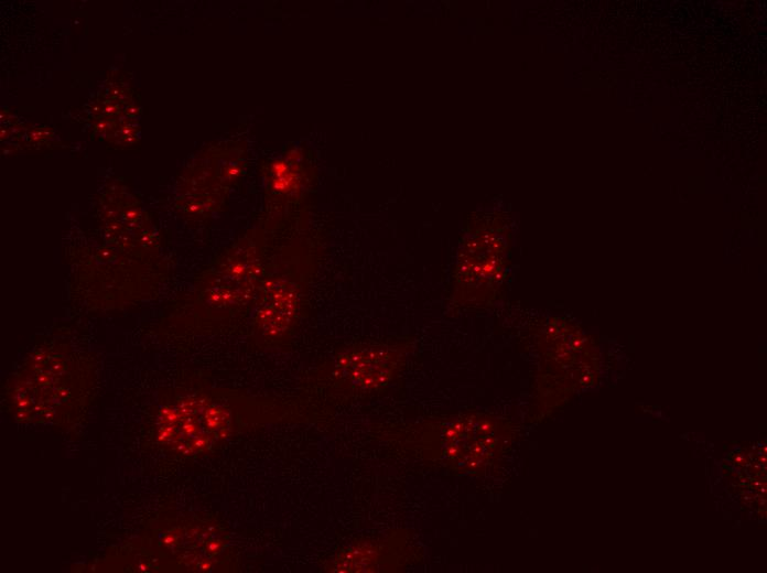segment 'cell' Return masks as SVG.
Returning a JSON list of instances; mask_svg holds the SVG:
<instances>
[{"mask_svg":"<svg viewBox=\"0 0 767 573\" xmlns=\"http://www.w3.org/2000/svg\"><path fill=\"white\" fill-rule=\"evenodd\" d=\"M511 436L506 419L466 410L423 423L417 447L424 460L453 474L479 475L498 463Z\"/></svg>","mask_w":767,"mask_h":573,"instance_id":"obj_1","label":"cell"},{"mask_svg":"<svg viewBox=\"0 0 767 573\" xmlns=\"http://www.w3.org/2000/svg\"><path fill=\"white\" fill-rule=\"evenodd\" d=\"M165 544L180 560L199 569L222 551L224 541L212 528L190 527L172 530Z\"/></svg>","mask_w":767,"mask_h":573,"instance_id":"obj_7","label":"cell"},{"mask_svg":"<svg viewBox=\"0 0 767 573\" xmlns=\"http://www.w3.org/2000/svg\"><path fill=\"white\" fill-rule=\"evenodd\" d=\"M411 350L409 340L355 345L336 355L332 376L355 393H370L387 387L403 368Z\"/></svg>","mask_w":767,"mask_h":573,"instance_id":"obj_6","label":"cell"},{"mask_svg":"<svg viewBox=\"0 0 767 573\" xmlns=\"http://www.w3.org/2000/svg\"><path fill=\"white\" fill-rule=\"evenodd\" d=\"M231 429V413L220 403L203 397L182 399L161 411L158 440L181 455H194L213 448Z\"/></svg>","mask_w":767,"mask_h":573,"instance_id":"obj_5","label":"cell"},{"mask_svg":"<svg viewBox=\"0 0 767 573\" xmlns=\"http://www.w3.org/2000/svg\"><path fill=\"white\" fill-rule=\"evenodd\" d=\"M268 262L262 235L244 240L205 273L196 306L212 316H233L253 307Z\"/></svg>","mask_w":767,"mask_h":573,"instance_id":"obj_3","label":"cell"},{"mask_svg":"<svg viewBox=\"0 0 767 573\" xmlns=\"http://www.w3.org/2000/svg\"><path fill=\"white\" fill-rule=\"evenodd\" d=\"M386 560V545L379 542H358L342 551L333 562L335 572H371Z\"/></svg>","mask_w":767,"mask_h":573,"instance_id":"obj_8","label":"cell"},{"mask_svg":"<svg viewBox=\"0 0 767 573\" xmlns=\"http://www.w3.org/2000/svg\"><path fill=\"white\" fill-rule=\"evenodd\" d=\"M315 271L314 256L301 248L288 249L268 262L252 307V327L259 338L278 343L294 331Z\"/></svg>","mask_w":767,"mask_h":573,"instance_id":"obj_2","label":"cell"},{"mask_svg":"<svg viewBox=\"0 0 767 573\" xmlns=\"http://www.w3.org/2000/svg\"><path fill=\"white\" fill-rule=\"evenodd\" d=\"M504 241L490 231L467 238L452 271V304L461 310H480L494 304L508 266Z\"/></svg>","mask_w":767,"mask_h":573,"instance_id":"obj_4","label":"cell"}]
</instances>
